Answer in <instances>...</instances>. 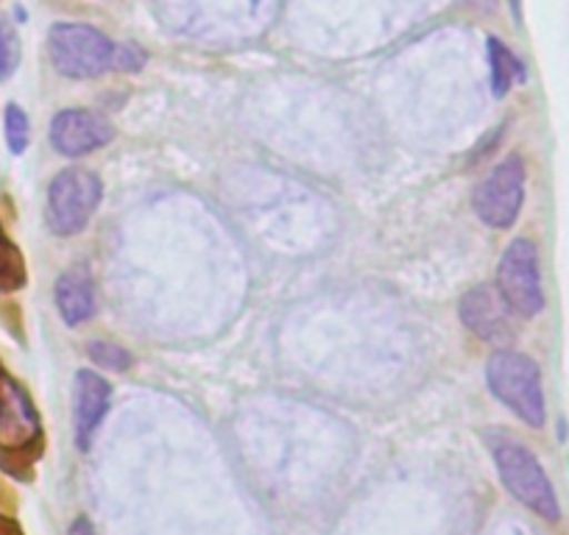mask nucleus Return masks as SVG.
<instances>
[{
    "mask_svg": "<svg viewBox=\"0 0 569 535\" xmlns=\"http://www.w3.org/2000/svg\"><path fill=\"white\" fill-rule=\"evenodd\" d=\"M42 452V418L29 391L0 369V466L18 474Z\"/></svg>",
    "mask_w": 569,
    "mask_h": 535,
    "instance_id": "obj_1",
    "label": "nucleus"
},
{
    "mask_svg": "<svg viewBox=\"0 0 569 535\" xmlns=\"http://www.w3.org/2000/svg\"><path fill=\"white\" fill-rule=\"evenodd\" d=\"M491 455H495L497 472H500L502 485L511 491L513 499L522 502L536 516L556 522L558 499L552 491L550 477L545 474L541 463L536 461L533 452L517 438H495L491 441Z\"/></svg>",
    "mask_w": 569,
    "mask_h": 535,
    "instance_id": "obj_2",
    "label": "nucleus"
},
{
    "mask_svg": "<svg viewBox=\"0 0 569 535\" xmlns=\"http://www.w3.org/2000/svg\"><path fill=\"white\" fill-rule=\"evenodd\" d=\"M491 393L502 405L511 407L530 427H545V391H541V371L528 354L497 352L486 369Z\"/></svg>",
    "mask_w": 569,
    "mask_h": 535,
    "instance_id": "obj_3",
    "label": "nucleus"
},
{
    "mask_svg": "<svg viewBox=\"0 0 569 535\" xmlns=\"http://www.w3.org/2000/svg\"><path fill=\"white\" fill-rule=\"evenodd\" d=\"M53 68L68 79H96L112 68L114 46L98 29L84 23H57L48 31Z\"/></svg>",
    "mask_w": 569,
    "mask_h": 535,
    "instance_id": "obj_4",
    "label": "nucleus"
},
{
    "mask_svg": "<svg viewBox=\"0 0 569 535\" xmlns=\"http://www.w3.org/2000/svg\"><path fill=\"white\" fill-rule=\"evenodd\" d=\"M101 201V179L84 168H68L48 188L46 221L53 234H79Z\"/></svg>",
    "mask_w": 569,
    "mask_h": 535,
    "instance_id": "obj_5",
    "label": "nucleus"
},
{
    "mask_svg": "<svg viewBox=\"0 0 569 535\" xmlns=\"http://www.w3.org/2000/svg\"><path fill=\"white\" fill-rule=\"evenodd\" d=\"M497 285H500L502 299L517 315L533 319L545 307V291H541L539 274V254L530 240L519 238L506 249L497 271Z\"/></svg>",
    "mask_w": 569,
    "mask_h": 535,
    "instance_id": "obj_6",
    "label": "nucleus"
},
{
    "mask_svg": "<svg viewBox=\"0 0 569 535\" xmlns=\"http://www.w3.org/2000/svg\"><path fill=\"white\" fill-rule=\"evenodd\" d=\"M525 201V162L519 157L502 160L489 179L475 190V212L486 226L508 229L517 221Z\"/></svg>",
    "mask_w": 569,
    "mask_h": 535,
    "instance_id": "obj_7",
    "label": "nucleus"
},
{
    "mask_svg": "<svg viewBox=\"0 0 569 535\" xmlns=\"http://www.w3.org/2000/svg\"><path fill=\"white\" fill-rule=\"evenodd\" d=\"M114 138L107 118L87 109H64L51 120V145L64 157H84Z\"/></svg>",
    "mask_w": 569,
    "mask_h": 535,
    "instance_id": "obj_8",
    "label": "nucleus"
},
{
    "mask_svg": "<svg viewBox=\"0 0 569 535\" xmlns=\"http://www.w3.org/2000/svg\"><path fill=\"white\" fill-rule=\"evenodd\" d=\"M508 313H513L508 307V302L502 299L500 291L489 285L472 287L467 296L461 299V321L483 341H508L511 337V319Z\"/></svg>",
    "mask_w": 569,
    "mask_h": 535,
    "instance_id": "obj_9",
    "label": "nucleus"
},
{
    "mask_svg": "<svg viewBox=\"0 0 569 535\" xmlns=\"http://www.w3.org/2000/svg\"><path fill=\"white\" fill-rule=\"evenodd\" d=\"M73 422L79 450H90L103 413L109 411V382L96 371H79L73 391Z\"/></svg>",
    "mask_w": 569,
    "mask_h": 535,
    "instance_id": "obj_10",
    "label": "nucleus"
},
{
    "mask_svg": "<svg viewBox=\"0 0 569 535\" xmlns=\"http://www.w3.org/2000/svg\"><path fill=\"white\" fill-rule=\"evenodd\" d=\"M53 296H57V307L64 324L79 326L96 315V285L84 265L68 268L57 280Z\"/></svg>",
    "mask_w": 569,
    "mask_h": 535,
    "instance_id": "obj_11",
    "label": "nucleus"
},
{
    "mask_svg": "<svg viewBox=\"0 0 569 535\" xmlns=\"http://www.w3.org/2000/svg\"><path fill=\"white\" fill-rule=\"evenodd\" d=\"M26 260L23 251L18 249L12 238L7 234L3 223H0V293H18L26 287Z\"/></svg>",
    "mask_w": 569,
    "mask_h": 535,
    "instance_id": "obj_12",
    "label": "nucleus"
},
{
    "mask_svg": "<svg viewBox=\"0 0 569 535\" xmlns=\"http://www.w3.org/2000/svg\"><path fill=\"white\" fill-rule=\"evenodd\" d=\"M489 62H491V87H495V95H506L511 90L513 81L522 75V64L517 62L511 51L502 46L497 37L489 40Z\"/></svg>",
    "mask_w": 569,
    "mask_h": 535,
    "instance_id": "obj_13",
    "label": "nucleus"
},
{
    "mask_svg": "<svg viewBox=\"0 0 569 535\" xmlns=\"http://www.w3.org/2000/svg\"><path fill=\"white\" fill-rule=\"evenodd\" d=\"M3 131H7V145L12 154H23L29 149L31 140V125L29 114L18 107V103H9L7 114H3Z\"/></svg>",
    "mask_w": 569,
    "mask_h": 535,
    "instance_id": "obj_14",
    "label": "nucleus"
},
{
    "mask_svg": "<svg viewBox=\"0 0 569 535\" xmlns=\"http://www.w3.org/2000/svg\"><path fill=\"white\" fill-rule=\"evenodd\" d=\"M20 68V40L9 20L0 18V81H9Z\"/></svg>",
    "mask_w": 569,
    "mask_h": 535,
    "instance_id": "obj_15",
    "label": "nucleus"
},
{
    "mask_svg": "<svg viewBox=\"0 0 569 535\" xmlns=\"http://www.w3.org/2000/svg\"><path fill=\"white\" fill-rule=\"evenodd\" d=\"M90 357L109 371H123V369H129V363H131V357L126 349L114 346V343H103V341L90 343Z\"/></svg>",
    "mask_w": 569,
    "mask_h": 535,
    "instance_id": "obj_16",
    "label": "nucleus"
},
{
    "mask_svg": "<svg viewBox=\"0 0 569 535\" xmlns=\"http://www.w3.org/2000/svg\"><path fill=\"white\" fill-rule=\"evenodd\" d=\"M146 64V53L140 51L137 46H114L112 53V68L118 70H140Z\"/></svg>",
    "mask_w": 569,
    "mask_h": 535,
    "instance_id": "obj_17",
    "label": "nucleus"
},
{
    "mask_svg": "<svg viewBox=\"0 0 569 535\" xmlns=\"http://www.w3.org/2000/svg\"><path fill=\"white\" fill-rule=\"evenodd\" d=\"M0 535H26V533L12 516H3V513H0Z\"/></svg>",
    "mask_w": 569,
    "mask_h": 535,
    "instance_id": "obj_18",
    "label": "nucleus"
},
{
    "mask_svg": "<svg viewBox=\"0 0 569 535\" xmlns=\"http://www.w3.org/2000/svg\"><path fill=\"white\" fill-rule=\"evenodd\" d=\"M70 535H96V529H92V524L81 516L70 524Z\"/></svg>",
    "mask_w": 569,
    "mask_h": 535,
    "instance_id": "obj_19",
    "label": "nucleus"
},
{
    "mask_svg": "<svg viewBox=\"0 0 569 535\" xmlns=\"http://www.w3.org/2000/svg\"><path fill=\"white\" fill-rule=\"evenodd\" d=\"M513 3V12H517V18H519V0H511Z\"/></svg>",
    "mask_w": 569,
    "mask_h": 535,
    "instance_id": "obj_20",
    "label": "nucleus"
}]
</instances>
